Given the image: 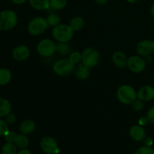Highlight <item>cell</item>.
<instances>
[{"label":"cell","instance_id":"1f68e13d","mask_svg":"<svg viewBox=\"0 0 154 154\" xmlns=\"http://www.w3.org/2000/svg\"><path fill=\"white\" fill-rule=\"evenodd\" d=\"M15 120H16V117H15L14 114H11L10 113V114H8V115L6 116V122H7L8 123L11 124V123H14Z\"/></svg>","mask_w":154,"mask_h":154},{"label":"cell","instance_id":"74e56055","mask_svg":"<svg viewBox=\"0 0 154 154\" xmlns=\"http://www.w3.org/2000/svg\"><path fill=\"white\" fill-rule=\"evenodd\" d=\"M150 13H151L152 16L154 17V3L153 5H152L151 8H150Z\"/></svg>","mask_w":154,"mask_h":154},{"label":"cell","instance_id":"9c48e42d","mask_svg":"<svg viewBox=\"0 0 154 154\" xmlns=\"http://www.w3.org/2000/svg\"><path fill=\"white\" fill-rule=\"evenodd\" d=\"M127 67L134 73H140L146 68V61L138 56H132L128 59Z\"/></svg>","mask_w":154,"mask_h":154},{"label":"cell","instance_id":"7a4b0ae2","mask_svg":"<svg viewBox=\"0 0 154 154\" xmlns=\"http://www.w3.org/2000/svg\"><path fill=\"white\" fill-rule=\"evenodd\" d=\"M17 23L16 13L11 10H5L0 12V30L8 31L12 29Z\"/></svg>","mask_w":154,"mask_h":154},{"label":"cell","instance_id":"ba28073f","mask_svg":"<svg viewBox=\"0 0 154 154\" xmlns=\"http://www.w3.org/2000/svg\"><path fill=\"white\" fill-rule=\"evenodd\" d=\"M41 149L46 154H58L60 148L57 141L51 137H45L41 140Z\"/></svg>","mask_w":154,"mask_h":154},{"label":"cell","instance_id":"44dd1931","mask_svg":"<svg viewBox=\"0 0 154 154\" xmlns=\"http://www.w3.org/2000/svg\"><path fill=\"white\" fill-rule=\"evenodd\" d=\"M69 25L74 31H79L84 26V20L81 17H75L71 20Z\"/></svg>","mask_w":154,"mask_h":154},{"label":"cell","instance_id":"836d02e7","mask_svg":"<svg viewBox=\"0 0 154 154\" xmlns=\"http://www.w3.org/2000/svg\"><path fill=\"white\" fill-rule=\"evenodd\" d=\"M144 143H145L146 146L150 147L153 144V140H152L151 138H144Z\"/></svg>","mask_w":154,"mask_h":154},{"label":"cell","instance_id":"5b68a950","mask_svg":"<svg viewBox=\"0 0 154 154\" xmlns=\"http://www.w3.org/2000/svg\"><path fill=\"white\" fill-rule=\"evenodd\" d=\"M49 27L46 19L42 17H37L29 22L28 31L32 35H39Z\"/></svg>","mask_w":154,"mask_h":154},{"label":"cell","instance_id":"277c9868","mask_svg":"<svg viewBox=\"0 0 154 154\" xmlns=\"http://www.w3.org/2000/svg\"><path fill=\"white\" fill-rule=\"evenodd\" d=\"M75 64L72 63L69 59H62L55 62L53 66L54 73L60 76L69 75L75 70Z\"/></svg>","mask_w":154,"mask_h":154},{"label":"cell","instance_id":"d4e9b609","mask_svg":"<svg viewBox=\"0 0 154 154\" xmlns=\"http://www.w3.org/2000/svg\"><path fill=\"white\" fill-rule=\"evenodd\" d=\"M2 154H16L17 147L13 143L7 142L2 148Z\"/></svg>","mask_w":154,"mask_h":154},{"label":"cell","instance_id":"7402d4cb","mask_svg":"<svg viewBox=\"0 0 154 154\" xmlns=\"http://www.w3.org/2000/svg\"><path fill=\"white\" fill-rule=\"evenodd\" d=\"M14 144L18 148L25 149L29 146V138L24 134H22V135H18L17 136Z\"/></svg>","mask_w":154,"mask_h":154},{"label":"cell","instance_id":"e575fe53","mask_svg":"<svg viewBox=\"0 0 154 154\" xmlns=\"http://www.w3.org/2000/svg\"><path fill=\"white\" fill-rule=\"evenodd\" d=\"M17 154H31V152L29 150H27L26 148L25 149H21Z\"/></svg>","mask_w":154,"mask_h":154},{"label":"cell","instance_id":"52a82bcc","mask_svg":"<svg viewBox=\"0 0 154 154\" xmlns=\"http://www.w3.org/2000/svg\"><path fill=\"white\" fill-rule=\"evenodd\" d=\"M100 59L99 51L92 48H88L82 53V62L87 67L93 68L97 66Z\"/></svg>","mask_w":154,"mask_h":154},{"label":"cell","instance_id":"603a6c76","mask_svg":"<svg viewBox=\"0 0 154 154\" xmlns=\"http://www.w3.org/2000/svg\"><path fill=\"white\" fill-rule=\"evenodd\" d=\"M47 22H48V24L49 26H52V27H55L57 26H58L59 24H60V15L57 14L56 13H52L51 14H49L48 16L46 19Z\"/></svg>","mask_w":154,"mask_h":154},{"label":"cell","instance_id":"8fae6325","mask_svg":"<svg viewBox=\"0 0 154 154\" xmlns=\"http://www.w3.org/2000/svg\"><path fill=\"white\" fill-rule=\"evenodd\" d=\"M30 54L29 49L25 45H20L16 47L12 52V57L16 61H24L29 58Z\"/></svg>","mask_w":154,"mask_h":154},{"label":"cell","instance_id":"d6a6232c","mask_svg":"<svg viewBox=\"0 0 154 154\" xmlns=\"http://www.w3.org/2000/svg\"><path fill=\"white\" fill-rule=\"evenodd\" d=\"M149 123V120L147 119V117H142L139 119V121H138V123H139L140 126H144Z\"/></svg>","mask_w":154,"mask_h":154},{"label":"cell","instance_id":"d6986e66","mask_svg":"<svg viewBox=\"0 0 154 154\" xmlns=\"http://www.w3.org/2000/svg\"><path fill=\"white\" fill-rule=\"evenodd\" d=\"M72 51V46L68 42H59L57 45V52L60 55H70Z\"/></svg>","mask_w":154,"mask_h":154},{"label":"cell","instance_id":"9a60e30c","mask_svg":"<svg viewBox=\"0 0 154 154\" xmlns=\"http://www.w3.org/2000/svg\"><path fill=\"white\" fill-rule=\"evenodd\" d=\"M35 123L32 120H26L23 121L20 125V131L22 134L29 135L34 132L35 129Z\"/></svg>","mask_w":154,"mask_h":154},{"label":"cell","instance_id":"83f0119b","mask_svg":"<svg viewBox=\"0 0 154 154\" xmlns=\"http://www.w3.org/2000/svg\"><path fill=\"white\" fill-rule=\"evenodd\" d=\"M4 136H5V141H7V142L14 143L17 135L16 132H14V131L9 130L8 132L4 135Z\"/></svg>","mask_w":154,"mask_h":154},{"label":"cell","instance_id":"4fadbf2b","mask_svg":"<svg viewBox=\"0 0 154 154\" xmlns=\"http://www.w3.org/2000/svg\"><path fill=\"white\" fill-rule=\"evenodd\" d=\"M129 135L135 141H142L146 138V132L143 126L135 125L129 130Z\"/></svg>","mask_w":154,"mask_h":154},{"label":"cell","instance_id":"e0dca14e","mask_svg":"<svg viewBox=\"0 0 154 154\" xmlns=\"http://www.w3.org/2000/svg\"><path fill=\"white\" fill-rule=\"evenodd\" d=\"M29 2L35 10H46L50 8V0H29Z\"/></svg>","mask_w":154,"mask_h":154},{"label":"cell","instance_id":"ffe728a7","mask_svg":"<svg viewBox=\"0 0 154 154\" xmlns=\"http://www.w3.org/2000/svg\"><path fill=\"white\" fill-rule=\"evenodd\" d=\"M11 72L9 69L2 68L0 69V85H6L11 80Z\"/></svg>","mask_w":154,"mask_h":154},{"label":"cell","instance_id":"2e32d148","mask_svg":"<svg viewBox=\"0 0 154 154\" xmlns=\"http://www.w3.org/2000/svg\"><path fill=\"white\" fill-rule=\"evenodd\" d=\"M90 68L85 66L84 63L78 65L76 70H75V75H76L77 78L80 80H85L88 78V77L90 76Z\"/></svg>","mask_w":154,"mask_h":154},{"label":"cell","instance_id":"30bf717a","mask_svg":"<svg viewBox=\"0 0 154 154\" xmlns=\"http://www.w3.org/2000/svg\"><path fill=\"white\" fill-rule=\"evenodd\" d=\"M136 51L139 55L148 57L154 53V42L151 40H143L138 44Z\"/></svg>","mask_w":154,"mask_h":154},{"label":"cell","instance_id":"ac0fdd59","mask_svg":"<svg viewBox=\"0 0 154 154\" xmlns=\"http://www.w3.org/2000/svg\"><path fill=\"white\" fill-rule=\"evenodd\" d=\"M11 112V105L8 100L0 98V117H6Z\"/></svg>","mask_w":154,"mask_h":154},{"label":"cell","instance_id":"d590c367","mask_svg":"<svg viewBox=\"0 0 154 154\" xmlns=\"http://www.w3.org/2000/svg\"><path fill=\"white\" fill-rule=\"evenodd\" d=\"M27 0H11V2L13 3L16 5H21V4H23L24 2H26Z\"/></svg>","mask_w":154,"mask_h":154},{"label":"cell","instance_id":"5bb4252c","mask_svg":"<svg viewBox=\"0 0 154 154\" xmlns=\"http://www.w3.org/2000/svg\"><path fill=\"white\" fill-rule=\"evenodd\" d=\"M112 61L117 67L120 69L127 66L128 59L126 54L121 51H116L115 53H114L112 55Z\"/></svg>","mask_w":154,"mask_h":154},{"label":"cell","instance_id":"f546056e","mask_svg":"<svg viewBox=\"0 0 154 154\" xmlns=\"http://www.w3.org/2000/svg\"><path fill=\"white\" fill-rule=\"evenodd\" d=\"M132 108H133L135 111H141V110H142L143 108H144V102H143L142 100H141V99H135V101H134L132 103Z\"/></svg>","mask_w":154,"mask_h":154},{"label":"cell","instance_id":"f35d334b","mask_svg":"<svg viewBox=\"0 0 154 154\" xmlns=\"http://www.w3.org/2000/svg\"><path fill=\"white\" fill-rule=\"evenodd\" d=\"M127 1L130 3H135V2H136L138 0H127Z\"/></svg>","mask_w":154,"mask_h":154},{"label":"cell","instance_id":"7c38bea8","mask_svg":"<svg viewBox=\"0 0 154 154\" xmlns=\"http://www.w3.org/2000/svg\"><path fill=\"white\" fill-rule=\"evenodd\" d=\"M138 99L143 102H149L154 99V87L151 86H144L142 87L137 93Z\"/></svg>","mask_w":154,"mask_h":154},{"label":"cell","instance_id":"484cf974","mask_svg":"<svg viewBox=\"0 0 154 154\" xmlns=\"http://www.w3.org/2000/svg\"><path fill=\"white\" fill-rule=\"evenodd\" d=\"M69 60L72 62L73 64L76 65L78 63H79L80 62L82 61V54H80L79 52H72L71 53L70 55H69Z\"/></svg>","mask_w":154,"mask_h":154},{"label":"cell","instance_id":"f1b7e54d","mask_svg":"<svg viewBox=\"0 0 154 154\" xmlns=\"http://www.w3.org/2000/svg\"><path fill=\"white\" fill-rule=\"evenodd\" d=\"M8 131L9 127L7 122L0 119V136H4Z\"/></svg>","mask_w":154,"mask_h":154},{"label":"cell","instance_id":"8d00e7d4","mask_svg":"<svg viewBox=\"0 0 154 154\" xmlns=\"http://www.w3.org/2000/svg\"><path fill=\"white\" fill-rule=\"evenodd\" d=\"M95 1L99 5H105V3L108 2V0H95Z\"/></svg>","mask_w":154,"mask_h":154},{"label":"cell","instance_id":"3957f363","mask_svg":"<svg viewBox=\"0 0 154 154\" xmlns=\"http://www.w3.org/2000/svg\"><path fill=\"white\" fill-rule=\"evenodd\" d=\"M117 97L121 103L129 105L137 99V93L135 89L131 86L122 85L117 90Z\"/></svg>","mask_w":154,"mask_h":154},{"label":"cell","instance_id":"4dcf8cb0","mask_svg":"<svg viewBox=\"0 0 154 154\" xmlns=\"http://www.w3.org/2000/svg\"><path fill=\"white\" fill-rule=\"evenodd\" d=\"M147 117L149 120V123L154 124V106L151 107L148 110L147 114Z\"/></svg>","mask_w":154,"mask_h":154},{"label":"cell","instance_id":"8992f818","mask_svg":"<svg viewBox=\"0 0 154 154\" xmlns=\"http://www.w3.org/2000/svg\"><path fill=\"white\" fill-rule=\"evenodd\" d=\"M57 51V45L51 39L45 38L41 41L37 45V52L43 57H49Z\"/></svg>","mask_w":154,"mask_h":154},{"label":"cell","instance_id":"4316f807","mask_svg":"<svg viewBox=\"0 0 154 154\" xmlns=\"http://www.w3.org/2000/svg\"><path fill=\"white\" fill-rule=\"evenodd\" d=\"M135 154H154V149L148 146H143L139 147Z\"/></svg>","mask_w":154,"mask_h":154},{"label":"cell","instance_id":"6da1fadb","mask_svg":"<svg viewBox=\"0 0 154 154\" xmlns=\"http://www.w3.org/2000/svg\"><path fill=\"white\" fill-rule=\"evenodd\" d=\"M74 30L69 25L59 24L54 27L52 35L54 38L59 42H69L74 35Z\"/></svg>","mask_w":154,"mask_h":154},{"label":"cell","instance_id":"cb8c5ba5","mask_svg":"<svg viewBox=\"0 0 154 154\" xmlns=\"http://www.w3.org/2000/svg\"><path fill=\"white\" fill-rule=\"evenodd\" d=\"M67 5V0H50V8L54 10H62Z\"/></svg>","mask_w":154,"mask_h":154}]
</instances>
